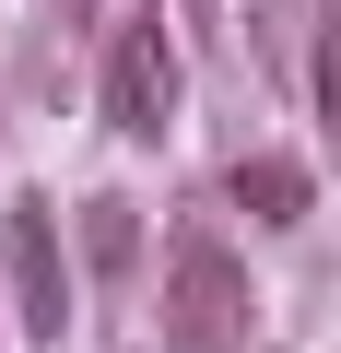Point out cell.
<instances>
[{"label": "cell", "instance_id": "5", "mask_svg": "<svg viewBox=\"0 0 341 353\" xmlns=\"http://www.w3.org/2000/svg\"><path fill=\"white\" fill-rule=\"evenodd\" d=\"M318 130H329V153H341V0L318 12Z\"/></svg>", "mask_w": 341, "mask_h": 353}, {"label": "cell", "instance_id": "1", "mask_svg": "<svg viewBox=\"0 0 341 353\" xmlns=\"http://www.w3.org/2000/svg\"><path fill=\"white\" fill-rule=\"evenodd\" d=\"M165 341L177 353H236L247 341V259L200 224L165 248Z\"/></svg>", "mask_w": 341, "mask_h": 353}, {"label": "cell", "instance_id": "3", "mask_svg": "<svg viewBox=\"0 0 341 353\" xmlns=\"http://www.w3.org/2000/svg\"><path fill=\"white\" fill-rule=\"evenodd\" d=\"M0 271H12L24 330H71V271H59V212L48 201H12V212H0Z\"/></svg>", "mask_w": 341, "mask_h": 353}, {"label": "cell", "instance_id": "2", "mask_svg": "<svg viewBox=\"0 0 341 353\" xmlns=\"http://www.w3.org/2000/svg\"><path fill=\"white\" fill-rule=\"evenodd\" d=\"M106 118L130 141H165V130H177V36H165L153 12H130L118 48H106Z\"/></svg>", "mask_w": 341, "mask_h": 353}, {"label": "cell", "instance_id": "6", "mask_svg": "<svg viewBox=\"0 0 341 353\" xmlns=\"http://www.w3.org/2000/svg\"><path fill=\"white\" fill-rule=\"evenodd\" d=\"M83 248H94V271H118V259L141 248V224H130V201H83Z\"/></svg>", "mask_w": 341, "mask_h": 353}, {"label": "cell", "instance_id": "4", "mask_svg": "<svg viewBox=\"0 0 341 353\" xmlns=\"http://www.w3.org/2000/svg\"><path fill=\"white\" fill-rule=\"evenodd\" d=\"M224 189H236V201H247L259 224H306V201H318V189H306V165H294V153H247V165L224 176Z\"/></svg>", "mask_w": 341, "mask_h": 353}]
</instances>
